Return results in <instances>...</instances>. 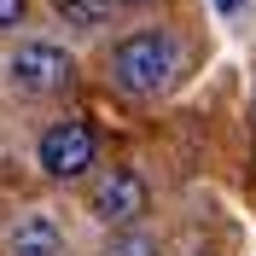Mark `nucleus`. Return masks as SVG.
<instances>
[{
	"label": "nucleus",
	"mask_w": 256,
	"mask_h": 256,
	"mask_svg": "<svg viewBox=\"0 0 256 256\" xmlns=\"http://www.w3.org/2000/svg\"><path fill=\"white\" fill-rule=\"evenodd\" d=\"M180 70V41L169 30H134L122 35L111 47V64H105V76H111L116 94L128 99H158Z\"/></svg>",
	"instance_id": "1"
},
{
	"label": "nucleus",
	"mask_w": 256,
	"mask_h": 256,
	"mask_svg": "<svg viewBox=\"0 0 256 256\" xmlns=\"http://www.w3.org/2000/svg\"><path fill=\"white\" fill-rule=\"evenodd\" d=\"M35 163H41V175H47V180H82V175L99 163V134L82 122V116H64V122L41 128V140H35Z\"/></svg>",
	"instance_id": "2"
},
{
	"label": "nucleus",
	"mask_w": 256,
	"mask_h": 256,
	"mask_svg": "<svg viewBox=\"0 0 256 256\" xmlns=\"http://www.w3.org/2000/svg\"><path fill=\"white\" fill-rule=\"evenodd\" d=\"M6 82H12L24 99H52L76 82V58L52 41H24V47L6 58Z\"/></svg>",
	"instance_id": "3"
},
{
	"label": "nucleus",
	"mask_w": 256,
	"mask_h": 256,
	"mask_svg": "<svg viewBox=\"0 0 256 256\" xmlns=\"http://www.w3.org/2000/svg\"><path fill=\"white\" fill-rule=\"evenodd\" d=\"M146 210H152V186H146V175H134V169H111V175L94 180V192H88V216H94L99 227H111V233L134 227Z\"/></svg>",
	"instance_id": "4"
},
{
	"label": "nucleus",
	"mask_w": 256,
	"mask_h": 256,
	"mask_svg": "<svg viewBox=\"0 0 256 256\" xmlns=\"http://www.w3.org/2000/svg\"><path fill=\"white\" fill-rule=\"evenodd\" d=\"M6 256H64V227L52 222L47 210H30L6 233Z\"/></svg>",
	"instance_id": "5"
},
{
	"label": "nucleus",
	"mask_w": 256,
	"mask_h": 256,
	"mask_svg": "<svg viewBox=\"0 0 256 256\" xmlns=\"http://www.w3.org/2000/svg\"><path fill=\"white\" fill-rule=\"evenodd\" d=\"M111 6H116V0H52L58 24H70L76 35H94L99 24H111Z\"/></svg>",
	"instance_id": "6"
},
{
	"label": "nucleus",
	"mask_w": 256,
	"mask_h": 256,
	"mask_svg": "<svg viewBox=\"0 0 256 256\" xmlns=\"http://www.w3.org/2000/svg\"><path fill=\"white\" fill-rule=\"evenodd\" d=\"M99 256H163V244L152 239V233H140V227H122V233L105 239V250H99Z\"/></svg>",
	"instance_id": "7"
},
{
	"label": "nucleus",
	"mask_w": 256,
	"mask_h": 256,
	"mask_svg": "<svg viewBox=\"0 0 256 256\" xmlns=\"http://www.w3.org/2000/svg\"><path fill=\"white\" fill-rule=\"evenodd\" d=\"M30 18V0H0V30H18Z\"/></svg>",
	"instance_id": "8"
},
{
	"label": "nucleus",
	"mask_w": 256,
	"mask_h": 256,
	"mask_svg": "<svg viewBox=\"0 0 256 256\" xmlns=\"http://www.w3.org/2000/svg\"><path fill=\"white\" fill-rule=\"evenodd\" d=\"M244 6H250V0H216V12H222V18H239Z\"/></svg>",
	"instance_id": "9"
},
{
	"label": "nucleus",
	"mask_w": 256,
	"mask_h": 256,
	"mask_svg": "<svg viewBox=\"0 0 256 256\" xmlns=\"http://www.w3.org/2000/svg\"><path fill=\"white\" fill-rule=\"evenodd\" d=\"M116 6H152V0H116Z\"/></svg>",
	"instance_id": "10"
}]
</instances>
